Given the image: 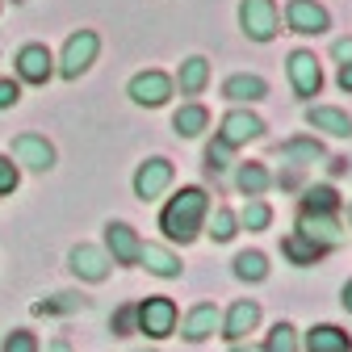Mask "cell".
<instances>
[{"mask_svg":"<svg viewBox=\"0 0 352 352\" xmlns=\"http://www.w3.org/2000/svg\"><path fill=\"white\" fill-rule=\"evenodd\" d=\"M231 352H264V348H256V344H231Z\"/></svg>","mask_w":352,"mask_h":352,"instance_id":"obj_42","label":"cell"},{"mask_svg":"<svg viewBox=\"0 0 352 352\" xmlns=\"http://www.w3.org/2000/svg\"><path fill=\"white\" fill-rule=\"evenodd\" d=\"M235 164V147H227L223 139H210V147H206V168L210 172H227Z\"/></svg>","mask_w":352,"mask_h":352,"instance_id":"obj_32","label":"cell"},{"mask_svg":"<svg viewBox=\"0 0 352 352\" xmlns=\"http://www.w3.org/2000/svg\"><path fill=\"white\" fill-rule=\"evenodd\" d=\"M214 139H223L227 147L256 143V139H264V118H256L252 109L235 105L231 113H223V122H218V135H214Z\"/></svg>","mask_w":352,"mask_h":352,"instance_id":"obj_6","label":"cell"},{"mask_svg":"<svg viewBox=\"0 0 352 352\" xmlns=\"http://www.w3.org/2000/svg\"><path fill=\"white\" fill-rule=\"evenodd\" d=\"M285 72H289V84H294V97H302V101H315L319 97L323 67H319V59L311 51H294L289 63H285Z\"/></svg>","mask_w":352,"mask_h":352,"instance_id":"obj_9","label":"cell"},{"mask_svg":"<svg viewBox=\"0 0 352 352\" xmlns=\"http://www.w3.org/2000/svg\"><path fill=\"white\" fill-rule=\"evenodd\" d=\"M348 231H352V206H348Z\"/></svg>","mask_w":352,"mask_h":352,"instance_id":"obj_43","label":"cell"},{"mask_svg":"<svg viewBox=\"0 0 352 352\" xmlns=\"http://www.w3.org/2000/svg\"><path fill=\"white\" fill-rule=\"evenodd\" d=\"M97 51H101V38H97V30H76L67 42H63V55H59V76L63 80H80L88 67L97 63Z\"/></svg>","mask_w":352,"mask_h":352,"instance_id":"obj_2","label":"cell"},{"mask_svg":"<svg viewBox=\"0 0 352 352\" xmlns=\"http://www.w3.org/2000/svg\"><path fill=\"white\" fill-rule=\"evenodd\" d=\"M172 130L181 139H197L201 130H210V109L206 105H197V101H189V105H181L172 113Z\"/></svg>","mask_w":352,"mask_h":352,"instance_id":"obj_25","label":"cell"},{"mask_svg":"<svg viewBox=\"0 0 352 352\" xmlns=\"http://www.w3.org/2000/svg\"><path fill=\"white\" fill-rule=\"evenodd\" d=\"M306 126L323 130L331 139H352V118L344 109H336V105H311L306 109Z\"/></svg>","mask_w":352,"mask_h":352,"instance_id":"obj_20","label":"cell"},{"mask_svg":"<svg viewBox=\"0 0 352 352\" xmlns=\"http://www.w3.org/2000/svg\"><path fill=\"white\" fill-rule=\"evenodd\" d=\"M235 277L239 281H264V277H269V256H264V252H239L235 256Z\"/></svg>","mask_w":352,"mask_h":352,"instance_id":"obj_30","label":"cell"},{"mask_svg":"<svg viewBox=\"0 0 352 352\" xmlns=\"http://www.w3.org/2000/svg\"><path fill=\"white\" fill-rule=\"evenodd\" d=\"M327 172H331V176H344V172H348V160H344V155H331V160H327Z\"/></svg>","mask_w":352,"mask_h":352,"instance_id":"obj_39","label":"cell"},{"mask_svg":"<svg viewBox=\"0 0 352 352\" xmlns=\"http://www.w3.org/2000/svg\"><path fill=\"white\" fill-rule=\"evenodd\" d=\"M206 218H210V193L201 185H185L176 197H168V206L160 210V231L172 243H193L206 231Z\"/></svg>","mask_w":352,"mask_h":352,"instance_id":"obj_1","label":"cell"},{"mask_svg":"<svg viewBox=\"0 0 352 352\" xmlns=\"http://www.w3.org/2000/svg\"><path fill=\"white\" fill-rule=\"evenodd\" d=\"M21 101V84L17 80H0V109H13Z\"/></svg>","mask_w":352,"mask_h":352,"instance_id":"obj_36","label":"cell"},{"mask_svg":"<svg viewBox=\"0 0 352 352\" xmlns=\"http://www.w3.org/2000/svg\"><path fill=\"white\" fill-rule=\"evenodd\" d=\"M17 185H21V168L9 155H0V197H9Z\"/></svg>","mask_w":352,"mask_h":352,"instance_id":"obj_33","label":"cell"},{"mask_svg":"<svg viewBox=\"0 0 352 352\" xmlns=\"http://www.w3.org/2000/svg\"><path fill=\"white\" fill-rule=\"evenodd\" d=\"M336 84L344 88V93H352V63H340V76H336Z\"/></svg>","mask_w":352,"mask_h":352,"instance_id":"obj_38","label":"cell"},{"mask_svg":"<svg viewBox=\"0 0 352 352\" xmlns=\"http://www.w3.org/2000/svg\"><path fill=\"white\" fill-rule=\"evenodd\" d=\"M55 76V55L42 47V42H25L17 51V80L25 84H47Z\"/></svg>","mask_w":352,"mask_h":352,"instance_id":"obj_14","label":"cell"},{"mask_svg":"<svg viewBox=\"0 0 352 352\" xmlns=\"http://www.w3.org/2000/svg\"><path fill=\"white\" fill-rule=\"evenodd\" d=\"M218 327H223V315H218V306H214V302H197L193 311L185 315V323H181V331H185V340H189V344L210 340Z\"/></svg>","mask_w":352,"mask_h":352,"instance_id":"obj_18","label":"cell"},{"mask_svg":"<svg viewBox=\"0 0 352 352\" xmlns=\"http://www.w3.org/2000/svg\"><path fill=\"white\" fill-rule=\"evenodd\" d=\"M281 256L289 260V264H298V269H311V264H319L327 252L319 248V243H311L306 235H298V231H289L285 239H281Z\"/></svg>","mask_w":352,"mask_h":352,"instance_id":"obj_24","label":"cell"},{"mask_svg":"<svg viewBox=\"0 0 352 352\" xmlns=\"http://www.w3.org/2000/svg\"><path fill=\"white\" fill-rule=\"evenodd\" d=\"M126 97L135 101V105H143V109H160V105L172 97V76L160 72V67H147V72H139V76H130Z\"/></svg>","mask_w":352,"mask_h":352,"instance_id":"obj_5","label":"cell"},{"mask_svg":"<svg viewBox=\"0 0 352 352\" xmlns=\"http://www.w3.org/2000/svg\"><path fill=\"white\" fill-rule=\"evenodd\" d=\"M235 189H239L243 197H264V193L273 189V172H269V164H260V160L239 164V168H235Z\"/></svg>","mask_w":352,"mask_h":352,"instance_id":"obj_22","label":"cell"},{"mask_svg":"<svg viewBox=\"0 0 352 352\" xmlns=\"http://www.w3.org/2000/svg\"><path fill=\"white\" fill-rule=\"evenodd\" d=\"M47 352H72V344H67V340H55V344H51Z\"/></svg>","mask_w":352,"mask_h":352,"instance_id":"obj_41","label":"cell"},{"mask_svg":"<svg viewBox=\"0 0 352 352\" xmlns=\"http://www.w3.org/2000/svg\"><path fill=\"white\" fill-rule=\"evenodd\" d=\"M135 331L151 336V340H168L176 331V302L155 294V298H143L135 306Z\"/></svg>","mask_w":352,"mask_h":352,"instance_id":"obj_3","label":"cell"},{"mask_svg":"<svg viewBox=\"0 0 352 352\" xmlns=\"http://www.w3.org/2000/svg\"><path fill=\"white\" fill-rule=\"evenodd\" d=\"M206 84H210V59L206 55H189L181 63V72H176V80H172V88H181L185 97H197Z\"/></svg>","mask_w":352,"mask_h":352,"instance_id":"obj_23","label":"cell"},{"mask_svg":"<svg viewBox=\"0 0 352 352\" xmlns=\"http://www.w3.org/2000/svg\"><path fill=\"white\" fill-rule=\"evenodd\" d=\"M235 223H239L243 231H269V223H273V206L264 201V197H248L243 210L235 214Z\"/></svg>","mask_w":352,"mask_h":352,"instance_id":"obj_26","label":"cell"},{"mask_svg":"<svg viewBox=\"0 0 352 352\" xmlns=\"http://www.w3.org/2000/svg\"><path fill=\"white\" fill-rule=\"evenodd\" d=\"M139 269H147V273H155V277H164V281H172V277H181V256L176 252H168L164 243H143L139 248Z\"/></svg>","mask_w":352,"mask_h":352,"instance_id":"obj_19","label":"cell"},{"mask_svg":"<svg viewBox=\"0 0 352 352\" xmlns=\"http://www.w3.org/2000/svg\"><path fill=\"white\" fill-rule=\"evenodd\" d=\"M256 323H260V302H252V298H239L231 311H227V319H223V331L231 344H239V340H248V331H256Z\"/></svg>","mask_w":352,"mask_h":352,"instance_id":"obj_17","label":"cell"},{"mask_svg":"<svg viewBox=\"0 0 352 352\" xmlns=\"http://www.w3.org/2000/svg\"><path fill=\"white\" fill-rule=\"evenodd\" d=\"M285 25L294 34L315 38V34H327L331 30V13L319 5V0H289V5H285Z\"/></svg>","mask_w":352,"mask_h":352,"instance_id":"obj_10","label":"cell"},{"mask_svg":"<svg viewBox=\"0 0 352 352\" xmlns=\"http://www.w3.org/2000/svg\"><path fill=\"white\" fill-rule=\"evenodd\" d=\"M239 30L252 42H273L281 34V13L273 0H239Z\"/></svg>","mask_w":352,"mask_h":352,"instance_id":"obj_4","label":"cell"},{"mask_svg":"<svg viewBox=\"0 0 352 352\" xmlns=\"http://www.w3.org/2000/svg\"><path fill=\"white\" fill-rule=\"evenodd\" d=\"M298 235L319 243L323 252H336L348 239V231H344V223H340L336 214H306V210H298Z\"/></svg>","mask_w":352,"mask_h":352,"instance_id":"obj_7","label":"cell"},{"mask_svg":"<svg viewBox=\"0 0 352 352\" xmlns=\"http://www.w3.org/2000/svg\"><path fill=\"white\" fill-rule=\"evenodd\" d=\"M88 306V298L84 294H55V298H42V302H34V315H76V311H84Z\"/></svg>","mask_w":352,"mask_h":352,"instance_id":"obj_28","label":"cell"},{"mask_svg":"<svg viewBox=\"0 0 352 352\" xmlns=\"http://www.w3.org/2000/svg\"><path fill=\"white\" fill-rule=\"evenodd\" d=\"M135 352H155V348H135Z\"/></svg>","mask_w":352,"mask_h":352,"instance_id":"obj_44","label":"cell"},{"mask_svg":"<svg viewBox=\"0 0 352 352\" xmlns=\"http://www.w3.org/2000/svg\"><path fill=\"white\" fill-rule=\"evenodd\" d=\"M277 160L302 172V168H311V164H323V160H327V151H323V143H319V139H306V135H298V139H285V143H277Z\"/></svg>","mask_w":352,"mask_h":352,"instance_id":"obj_16","label":"cell"},{"mask_svg":"<svg viewBox=\"0 0 352 352\" xmlns=\"http://www.w3.org/2000/svg\"><path fill=\"white\" fill-rule=\"evenodd\" d=\"M139 248H143V239H139V231L130 223H105V256L113 264L135 269V264H139Z\"/></svg>","mask_w":352,"mask_h":352,"instance_id":"obj_11","label":"cell"},{"mask_svg":"<svg viewBox=\"0 0 352 352\" xmlns=\"http://www.w3.org/2000/svg\"><path fill=\"white\" fill-rule=\"evenodd\" d=\"M331 55H336L340 63H352V38H340L336 47H331Z\"/></svg>","mask_w":352,"mask_h":352,"instance_id":"obj_37","label":"cell"},{"mask_svg":"<svg viewBox=\"0 0 352 352\" xmlns=\"http://www.w3.org/2000/svg\"><path fill=\"white\" fill-rule=\"evenodd\" d=\"M172 176H176L172 160H164V155L143 160L139 172H135V197H139V201H155V197H164L168 185H172Z\"/></svg>","mask_w":352,"mask_h":352,"instance_id":"obj_8","label":"cell"},{"mask_svg":"<svg viewBox=\"0 0 352 352\" xmlns=\"http://www.w3.org/2000/svg\"><path fill=\"white\" fill-rule=\"evenodd\" d=\"M264 352H302V340H298V327L294 323H277L264 340Z\"/></svg>","mask_w":352,"mask_h":352,"instance_id":"obj_31","label":"cell"},{"mask_svg":"<svg viewBox=\"0 0 352 352\" xmlns=\"http://www.w3.org/2000/svg\"><path fill=\"white\" fill-rule=\"evenodd\" d=\"M67 264H72V273L80 277V281H105L109 277V269H113V260L105 256V248H93V243H76L72 248V256H67Z\"/></svg>","mask_w":352,"mask_h":352,"instance_id":"obj_13","label":"cell"},{"mask_svg":"<svg viewBox=\"0 0 352 352\" xmlns=\"http://www.w3.org/2000/svg\"><path fill=\"white\" fill-rule=\"evenodd\" d=\"M109 331H113V336H130V331H135V306H122V311H113Z\"/></svg>","mask_w":352,"mask_h":352,"instance_id":"obj_35","label":"cell"},{"mask_svg":"<svg viewBox=\"0 0 352 352\" xmlns=\"http://www.w3.org/2000/svg\"><path fill=\"white\" fill-rule=\"evenodd\" d=\"M223 97L231 101V105H256V101H264L269 97V80L264 76H252V72H239V76H227L223 80Z\"/></svg>","mask_w":352,"mask_h":352,"instance_id":"obj_15","label":"cell"},{"mask_svg":"<svg viewBox=\"0 0 352 352\" xmlns=\"http://www.w3.org/2000/svg\"><path fill=\"white\" fill-rule=\"evenodd\" d=\"M235 231H239L235 210H227V206H218V210L206 218V235H210L214 243H231V239H235Z\"/></svg>","mask_w":352,"mask_h":352,"instance_id":"obj_29","label":"cell"},{"mask_svg":"<svg viewBox=\"0 0 352 352\" xmlns=\"http://www.w3.org/2000/svg\"><path fill=\"white\" fill-rule=\"evenodd\" d=\"M298 210H306V214H340V197H336L331 185H311V189L302 193Z\"/></svg>","mask_w":352,"mask_h":352,"instance_id":"obj_27","label":"cell"},{"mask_svg":"<svg viewBox=\"0 0 352 352\" xmlns=\"http://www.w3.org/2000/svg\"><path fill=\"white\" fill-rule=\"evenodd\" d=\"M302 348L306 352H352V336L344 327H336V323H319V327L306 331Z\"/></svg>","mask_w":352,"mask_h":352,"instance_id":"obj_21","label":"cell"},{"mask_svg":"<svg viewBox=\"0 0 352 352\" xmlns=\"http://www.w3.org/2000/svg\"><path fill=\"white\" fill-rule=\"evenodd\" d=\"M9 160H17L30 172H51L55 168V147L42 135H17L13 147H9Z\"/></svg>","mask_w":352,"mask_h":352,"instance_id":"obj_12","label":"cell"},{"mask_svg":"<svg viewBox=\"0 0 352 352\" xmlns=\"http://www.w3.org/2000/svg\"><path fill=\"white\" fill-rule=\"evenodd\" d=\"M0 352H38V340H34V331L17 327V331L5 336V348H0Z\"/></svg>","mask_w":352,"mask_h":352,"instance_id":"obj_34","label":"cell"},{"mask_svg":"<svg viewBox=\"0 0 352 352\" xmlns=\"http://www.w3.org/2000/svg\"><path fill=\"white\" fill-rule=\"evenodd\" d=\"M340 302H344V311H352V281L344 285V294H340Z\"/></svg>","mask_w":352,"mask_h":352,"instance_id":"obj_40","label":"cell"}]
</instances>
